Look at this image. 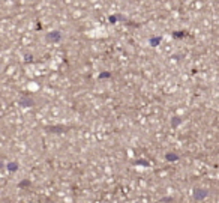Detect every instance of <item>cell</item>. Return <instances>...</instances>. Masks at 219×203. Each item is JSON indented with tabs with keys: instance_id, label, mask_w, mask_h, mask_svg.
Returning <instances> with one entry per match:
<instances>
[{
	"instance_id": "obj_1",
	"label": "cell",
	"mask_w": 219,
	"mask_h": 203,
	"mask_svg": "<svg viewBox=\"0 0 219 203\" xmlns=\"http://www.w3.org/2000/svg\"><path fill=\"white\" fill-rule=\"evenodd\" d=\"M18 104H20L21 107H35L36 101L32 98V96H30V95H23V96L20 98Z\"/></svg>"
},
{
	"instance_id": "obj_2",
	"label": "cell",
	"mask_w": 219,
	"mask_h": 203,
	"mask_svg": "<svg viewBox=\"0 0 219 203\" xmlns=\"http://www.w3.org/2000/svg\"><path fill=\"white\" fill-rule=\"evenodd\" d=\"M207 196H209L207 190H204V188H198V190L194 191V200H195V202H201V200H204Z\"/></svg>"
},
{
	"instance_id": "obj_3",
	"label": "cell",
	"mask_w": 219,
	"mask_h": 203,
	"mask_svg": "<svg viewBox=\"0 0 219 203\" xmlns=\"http://www.w3.org/2000/svg\"><path fill=\"white\" fill-rule=\"evenodd\" d=\"M47 39L51 41V42H59L62 39V33L59 30H53V32H50V33L47 35Z\"/></svg>"
},
{
	"instance_id": "obj_4",
	"label": "cell",
	"mask_w": 219,
	"mask_h": 203,
	"mask_svg": "<svg viewBox=\"0 0 219 203\" xmlns=\"http://www.w3.org/2000/svg\"><path fill=\"white\" fill-rule=\"evenodd\" d=\"M161 41H162V38L161 36H156V38H150V45H152V47H156V45H159L161 44Z\"/></svg>"
},
{
	"instance_id": "obj_5",
	"label": "cell",
	"mask_w": 219,
	"mask_h": 203,
	"mask_svg": "<svg viewBox=\"0 0 219 203\" xmlns=\"http://www.w3.org/2000/svg\"><path fill=\"white\" fill-rule=\"evenodd\" d=\"M8 170L9 171H17L18 170V163H8Z\"/></svg>"
},
{
	"instance_id": "obj_6",
	"label": "cell",
	"mask_w": 219,
	"mask_h": 203,
	"mask_svg": "<svg viewBox=\"0 0 219 203\" xmlns=\"http://www.w3.org/2000/svg\"><path fill=\"white\" fill-rule=\"evenodd\" d=\"M50 129V133H60V131H63V129H66L65 126H51V128H48Z\"/></svg>"
},
{
	"instance_id": "obj_7",
	"label": "cell",
	"mask_w": 219,
	"mask_h": 203,
	"mask_svg": "<svg viewBox=\"0 0 219 203\" xmlns=\"http://www.w3.org/2000/svg\"><path fill=\"white\" fill-rule=\"evenodd\" d=\"M102 78H111V72H101L99 74V80Z\"/></svg>"
},
{
	"instance_id": "obj_8",
	"label": "cell",
	"mask_w": 219,
	"mask_h": 203,
	"mask_svg": "<svg viewBox=\"0 0 219 203\" xmlns=\"http://www.w3.org/2000/svg\"><path fill=\"white\" fill-rule=\"evenodd\" d=\"M167 159L168 161H176V159H179V157L176 154H167Z\"/></svg>"
},
{
	"instance_id": "obj_9",
	"label": "cell",
	"mask_w": 219,
	"mask_h": 203,
	"mask_svg": "<svg viewBox=\"0 0 219 203\" xmlns=\"http://www.w3.org/2000/svg\"><path fill=\"white\" fill-rule=\"evenodd\" d=\"M180 122H182V121H180L179 117H174V121H173V125H174V126H177V125L180 124Z\"/></svg>"
},
{
	"instance_id": "obj_10",
	"label": "cell",
	"mask_w": 219,
	"mask_h": 203,
	"mask_svg": "<svg viewBox=\"0 0 219 203\" xmlns=\"http://www.w3.org/2000/svg\"><path fill=\"white\" fill-rule=\"evenodd\" d=\"M29 185H30V182H29V180H23V182L20 184V187H29Z\"/></svg>"
},
{
	"instance_id": "obj_11",
	"label": "cell",
	"mask_w": 219,
	"mask_h": 203,
	"mask_svg": "<svg viewBox=\"0 0 219 203\" xmlns=\"http://www.w3.org/2000/svg\"><path fill=\"white\" fill-rule=\"evenodd\" d=\"M119 17H116V15H113V17H110V23H116V20H117Z\"/></svg>"
},
{
	"instance_id": "obj_12",
	"label": "cell",
	"mask_w": 219,
	"mask_h": 203,
	"mask_svg": "<svg viewBox=\"0 0 219 203\" xmlns=\"http://www.w3.org/2000/svg\"><path fill=\"white\" fill-rule=\"evenodd\" d=\"M2 167H3V163H2V161H0V169H2Z\"/></svg>"
}]
</instances>
